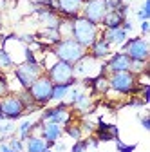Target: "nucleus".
I'll return each mask as SVG.
<instances>
[{
  "label": "nucleus",
  "mask_w": 150,
  "mask_h": 152,
  "mask_svg": "<svg viewBox=\"0 0 150 152\" xmlns=\"http://www.w3.org/2000/svg\"><path fill=\"white\" fill-rule=\"evenodd\" d=\"M51 53L54 54L56 60H62L67 64H76L78 60H82L83 56L87 54V49L83 45H80L74 38H60L52 47Z\"/></svg>",
  "instance_id": "f257e3e1"
},
{
  "label": "nucleus",
  "mask_w": 150,
  "mask_h": 152,
  "mask_svg": "<svg viewBox=\"0 0 150 152\" xmlns=\"http://www.w3.org/2000/svg\"><path fill=\"white\" fill-rule=\"evenodd\" d=\"M101 29L100 26L89 22L87 18L83 16H76L72 18V33H71V38H74L80 45H83L85 49H89L92 44H94V40L100 36Z\"/></svg>",
  "instance_id": "f03ea898"
},
{
  "label": "nucleus",
  "mask_w": 150,
  "mask_h": 152,
  "mask_svg": "<svg viewBox=\"0 0 150 152\" xmlns=\"http://www.w3.org/2000/svg\"><path fill=\"white\" fill-rule=\"evenodd\" d=\"M108 91H114L123 96H132L138 92V76L130 71L121 72H110L108 76Z\"/></svg>",
  "instance_id": "7ed1b4c3"
},
{
  "label": "nucleus",
  "mask_w": 150,
  "mask_h": 152,
  "mask_svg": "<svg viewBox=\"0 0 150 152\" xmlns=\"http://www.w3.org/2000/svg\"><path fill=\"white\" fill-rule=\"evenodd\" d=\"M44 74V67L42 64H27V62H20L13 67V76L18 82L20 89H29L33 85V82Z\"/></svg>",
  "instance_id": "20e7f679"
},
{
  "label": "nucleus",
  "mask_w": 150,
  "mask_h": 152,
  "mask_svg": "<svg viewBox=\"0 0 150 152\" xmlns=\"http://www.w3.org/2000/svg\"><path fill=\"white\" fill-rule=\"evenodd\" d=\"M52 82L47 78V74L44 72L42 76H38L34 82H33V85L27 89L29 91V94H31V98L34 100V103L38 105L40 109L42 107H47L49 103H51V96H52Z\"/></svg>",
  "instance_id": "39448f33"
},
{
  "label": "nucleus",
  "mask_w": 150,
  "mask_h": 152,
  "mask_svg": "<svg viewBox=\"0 0 150 152\" xmlns=\"http://www.w3.org/2000/svg\"><path fill=\"white\" fill-rule=\"evenodd\" d=\"M47 74V78L56 85V83H76L78 80L74 78V67L72 64L62 62V60H54L49 67L44 69Z\"/></svg>",
  "instance_id": "423d86ee"
},
{
  "label": "nucleus",
  "mask_w": 150,
  "mask_h": 152,
  "mask_svg": "<svg viewBox=\"0 0 150 152\" xmlns=\"http://www.w3.org/2000/svg\"><path fill=\"white\" fill-rule=\"evenodd\" d=\"M72 67H74V78L76 80H87V82L105 71L103 64L100 60H94L89 53L83 56L82 60H78Z\"/></svg>",
  "instance_id": "0eeeda50"
},
{
  "label": "nucleus",
  "mask_w": 150,
  "mask_h": 152,
  "mask_svg": "<svg viewBox=\"0 0 150 152\" xmlns=\"http://www.w3.org/2000/svg\"><path fill=\"white\" fill-rule=\"evenodd\" d=\"M40 121H51V123H58L65 127L67 123L72 121V110L67 102H60L54 107H45L40 114Z\"/></svg>",
  "instance_id": "6e6552de"
},
{
  "label": "nucleus",
  "mask_w": 150,
  "mask_h": 152,
  "mask_svg": "<svg viewBox=\"0 0 150 152\" xmlns=\"http://www.w3.org/2000/svg\"><path fill=\"white\" fill-rule=\"evenodd\" d=\"M0 112H2V116L6 120L16 121L25 114V107L16 92H9L0 98Z\"/></svg>",
  "instance_id": "1a4fd4ad"
},
{
  "label": "nucleus",
  "mask_w": 150,
  "mask_h": 152,
  "mask_svg": "<svg viewBox=\"0 0 150 152\" xmlns=\"http://www.w3.org/2000/svg\"><path fill=\"white\" fill-rule=\"evenodd\" d=\"M121 51L128 56L130 60H141V62H148V54H150V47H148V40L145 36H134V38H127V42L121 45Z\"/></svg>",
  "instance_id": "9d476101"
},
{
  "label": "nucleus",
  "mask_w": 150,
  "mask_h": 152,
  "mask_svg": "<svg viewBox=\"0 0 150 152\" xmlns=\"http://www.w3.org/2000/svg\"><path fill=\"white\" fill-rule=\"evenodd\" d=\"M107 11H108V9H107L105 0H85L80 16L87 18V20L92 22V24L100 26L101 20H103V16L107 15Z\"/></svg>",
  "instance_id": "9b49d317"
},
{
  "label": "nucleus",
  "mask_w": 150,
  "mask_h": 152,
  "mask_svg": "<svg viewBox=\"0 0 150 152\" xmlns=\"http://www.w3.org/2000/svg\"><path fill=\"white\" fill-rule=\"evenodd\" d=\"M36 129L40 130V138H44L45 140V143H47V147L51 148L52 147V143L54 141H58L62 136H63V127L62 125H58V123H51V121H36Z\"/></svg>",
  "instance_id": "f8f14e48"
},
{
  "label": "nucleus",
  "mask_w": 150,
  "mask_h": 152,
  "mask_svg": "<svg viewBox=\"0 0 150 152\" xmlns=\"http://www.w3.org/2000/svg\"><path fill=\"white\" fill-rule=\"evenodd\" d=\"M103 67L107 69V72H121V71H130V58L123 53V51H116L110 53V56L103 62Z\"/></svg>",
  "instance_id": "ddd939ff"
},
{
  "label": "nucleus",
  "mask_w": 150,
  "mask_h": 152,
  "mask_svg": "<svg viewBox=\"0 0 150 152\" xmlns=\"http://www.w3.org/2000/svg\"><path fill=\"white\" fill-rule=\"evenodd\" d=\"M85 0H56V13H58L62 18H72L80 16L82 7H83Z\"/></svg>",
  "instance_id": "4468645a"
},
{
  "label": "nucleus",
  "mask_w": 150,
  "mask_h": 152,
  "mask_svg": "<svg viewBox=\"0 0 150 152\" xmlns=\"http://www.w3.org/2000/svg\"><path fill=\"white\" fill-rule=\"evenodd\" d=\"M87 53L92 56L94 60H100V62H105L108 56H110V53H112V47L103 40L101 36H98L96 40H94V44H92L89 49H87Z\"/></svg>",
  "instance_id": "2eb2a0df"
},
{
  "label": "nucleus",
  "mask_w": 150,
  "mask_h": 152,
  "mask_svg": "<svg viewBox=\"0 0 150 152\" xmlns=\"http://www.w3.org/2000/svg\"><path fill=\"white\" fill-rule=\"evenodd\" d=\"M100 36L103 38V40L112 47V45H116V47H121L125 42H127V38L128 34L121 29V27H114V29H103L100 33Z\"/></svg>",
  "instance_id": "dca6fc26"
},
{
  "label": "nucleus",
  "mask_w": 150,
  "mask_h": 152,
  "mask_svg": "<svg viewBox=\"0 0 150 152\" xmlns=\"http://www.w3.org/2000/svg\"><path fill=\"white\" fill-rule=\"evenodd\" d=\"M24 152H44L47 148V143L44 138H40L38 134H31L25 141H24Z\"/></svg>",
  "instance_id": "f3484780"
},
{
  "label": "nucleus",
  "mask_w": 150,
  "mask_h": 152,
  "mask_svg": "<svg viewBox=\"0 0 150 152\" xmlns=\"http://www.w3.org/2000/svg\"><path fill=\"white\" fill-rule=\"evenodd\" d=\"M90 82V87H92V92H96V94H107L108 92V78H107V74L101 72L98 76H94Z\"/></svg>",
  "instance_id": "a211bd4d"
},
{
  "label": "nucleus",
  "mask_w": 150,
  "mask_h": 152,
  "mask_svg": "<svg viewBox=\"0 0 150 152\" xmlns=\"http://www.w3.org/2000/svg\"><path fill=\"white\" fill-rule=\"evenodd\" d=\"M74 83H56L52 85V96H51V102L54 103H60V102H65L67 100V94L71 91Z\"/></svg>",
  "instance_id": "6ab92c4d"
},
{
  "label": "nucleus",
  "mask_w": 150,
  "mask_h": 152,
  "mask_svg": "<svg viewBox=\"0 0 150 152\" xmlns=\"http://www.w3.org/2000/svg\"><path fill=\"white\" fill-rule=\"evenodd\" d=\"M121 22H123V18L119 16L118 11H107V15L103 16L100 27H103V29H114V27H121Z\"/></svg>",
  "instance_id": "aec40b11"
},
{
  "label": "nucleus",
  "mask_w": 150,
  "mask_h": 152,
  "mask_svg": "<svg viewBox=\"0 0 150 152\" xmlns=\"http://www.w3.org/2000/svg\"><path fill=\"white\" fill-rule=\"evenodd\" d=\"M34 129H36V121L24 120V121H20V125H16V136L22 141H25L31 134H34Z\"/></svg>",
  "instance_id": "412c9836"
},
{
  "label": "nucleus",
  "mask_w": 150,
  "mask_h": 152,
  "mask_svg": "<svg viewBox=\"0 0 150 152\" xmlns=\"http://www.w3.org/2000/svg\"><path fill=\"white\" fill-rule=\"evenodd\" d=\"M15 60H13V56L11 53L6 49V47H0V72H7L15 67Z\"/></svg>",
  "instance_id": "4be33fe9"
},
{
  "label": "nucleus",
  "mask_w": 150,
  "mask_h": 152,
  "mask_svg": "<svg viewBox=\"0 0 150 152\" xmlns=\"http://www.w3.org/2000/svg\"><path fill=\"white\" fill-rule=\"evenodd\" d=\"M15 134H16V125H15V121H11V120L0 121V140H9Z\"/></svg>",
  "instance_id": "5701e85b"
},
{
  "label": "nucleus",
  "mask_w": 150,
  "mask_h": 152,
  "mask_svg": "<svg viewBox=\"0 0 150 152\" xmlns=\"http://www.w3.org/2000/svg\"><path fill=\"white\" fill-rule=\"evenodd\" d=\"M63 134H67L71 140H82L83 138V130H82V127H80V123H67L65 127H63Z\"/></svg>",
  "instance_id": "b1692460"
},
{
  "label": "nucleus",
  "mask_w": 150,
  "mask_h": 152,
  "mask_svg": "<svg viewBox=\"0 0 150 152\" xmlns=\"http://www.w3.org/2000/svg\"><path fill=\"white\" fill-rule=\"evenodd\" d=\"M114 141H116V150L118 152H134L138 148V143H125L119 138H116Z\"/></svg>",
  "instance_id": "393cba45"
},
{
  "label": "nucleus",
  "mask_w": 150,
  "mask_h": 152,
  "mask_svg": "<svg viewBox=\"0 0 150 152\" xmlns=\"http://www.w3.org/2000/svg\"><path fill=\"white\" fill-rule=\"evenodd\" d=\"M7 145H9V147H11V148H13L15 152H24V148H25V147H24V141H22L20 138H18L16 134L9 138V141H7Z\"/></svg>",
  "instance_id": "a878e982"
},
{
  "label": "nucleus",
  "mask_w": 150,
  "mask_h": 152,
  "mask_svg": "<svg viewBox=\"0 0 150 152\" xmlns=\"http://www.w3.org/2000/svg\"><path fill=\"white\" fill-rule=\"evenodd\" d=\"M89 150V143H87V138L83 140H76L72 143V147H71V152H87Z\"/></svg>",
  "instance_id": "bb28decb"
},
{
  "label": "nucleus",
  "mask_w": 150,
  "mask_h": 152,
  "mask_svg": "<svg viewBox=\"0 0 150 152\" xmlns=\"http://www.w3.org/2000/svg\"><path fill=\"white\" fill-rule=\"evenodd\" d=\"M11 89H9V82H7V76L4 72H0V98L6 96V94H9Z\"/></svg>",
  "instance_id": "cd10ccee"
},
{
  "label": "nucleus",
  "mask_w": 150,
  "mask_h": 152,
  "mask_svg": "<svg viewBox=\"0 0 150 152\" xmlns=\"http://www.w3.org/2000/svg\"><path fill=\"white\" fill-rule=\"evenodd\" d=\"M105 4H107V9L108 11H116L121 4H125L123 0H105Z\"/></svg>",
  "instance_id": "c85d7f7f"
},
{
  "label": "nucleus",
  "mask_w": 150,
  "mask_h": 152,
  "mask_svg": "<svg viewBox=\"0 0 150 152\" xmlns=\"http://www.w3.org/2000/svg\"><path fill=\"white\" fill-rule=\"evenodd\" d=\"M121 29L127 33V34H130L134 31V24H132V20H130V18H125V20L121 22Z\"/></svg>",
  "instance_id": "c756f323"
},
{
  "label": "nucleus",
  "mask_w": 150,
  "mask_h": 152,
  "mask_svg": "<svg viewBox=\"0 0 150 152\" xmlns=\"http://www.w3.org/2000/svg\"><path fill=\"white\" fill-rule=\"evenodd\" d=\"M139 31H141V36H148V33H150V20L139 22Z\"/></svg>",
  "instance_id": "7c9ffc66"
},
{
  "label": "nucleus",
  "mask_w": 150,
  "mask_h": 152,
  "mask_svg": "<svg viewBox=\"0 0 150 152\" xmlns=\"http://www.w3.org/2000/svg\"><path fill=\"white\" fill-rule=\"evenodd\" d=\"M51 148H52L54 152H65V150H67V145H65L63 141H60V140H58V141H54V143H52V147H51Z\"/></svg>",
  "instance_id": "2f4dec72"
},
{
  "label": "nucleus",
  "mask_w": 150,
  "mask_h": 152,
  "mask_svg": "<svg viewBox=\"0 0 150 152\" xmlns=\"http://www.w3.org/2000/svg\"><path fill=\"white\" fill-rule=\"evenodd\" d=\"M128 105H130V107H136V109H139V107H145L146 103H145V102H143V100L138 96V94H136V98H132V100H130V102H128Z\"/></svg>",
  "instance_id": "473e14b6"
},
{
  "label": "nucleus",
  "mask_w": 150,
  "mask_h": 152,
  "mask_svg": "<svg viewBox=\"0 0 150 152\" xmlns=\"http://www.w3.org/2000/svg\"><path fill=\"white\" fill-rule=\"evenodd\" d=\"M139 121H141V127L145 130H150V118H148V114H143V116L139 118Z\"/></svg>",
  "instance_id": "72a5a7b5"
},
{
  "label": "nucleus",
  "mask_w": 150,
  "mask_h": 152,
  "mask_svg": "<svg viewBox=\"0 0 150 152\" xmlns=\"http://www.w3.org/2000/svg\"><path fill=\"white\" fill-rule=\"evenodd\" d=\"M87 143H89V148H98L100 147V140L98 138H87Z\"/></svg>",
  "instance_id": "f704fd0d"
},
{
  "label": "nucleus",
  "mask_w": 150,
  "mask_h": 152,
  "mask_svg": "<svg viewBox=\"0 0 150 152\" xmlns=\"http://www.w3.org/2000/svg\"><path fill=\"white\" fill-rule=\"evenodd\" d=\"M0 152H15V150H13L7 143H4V141H2V143H0Z\"/></svg>",
  "instance_id": "c9c22d12"
},
{
  "label": "nucleus",
  "mask_w": 150,
  "mask_h": 152,
  "mask_svg": "<svg viewBox=\"0 0 150 152\" xmlns=\"http://www.w3.org/2000/svg\"><path fill=\"white\" fill-rule=\"evenodd\" d=\"M44 152H54V150H52V148H49V147H47V148H45V150H44Z\"/></svg>",
  "instance_id": "e433bc0d"
},
{
  "label": "nucleus",
  "mask_w": 150,
  "mask_h": 152,
  "mask_svg": "<svg viewBox=\"0 0 150 152\" xmlns=\"http://www.w3.org/2000/svg\"><path fill=\"white\" fill-rule=\"evenodd\" d=\"M0 143H2V140H0Z\"/></svg>",
  "instance_id": "4c0bfd02"
}]
</instances>
